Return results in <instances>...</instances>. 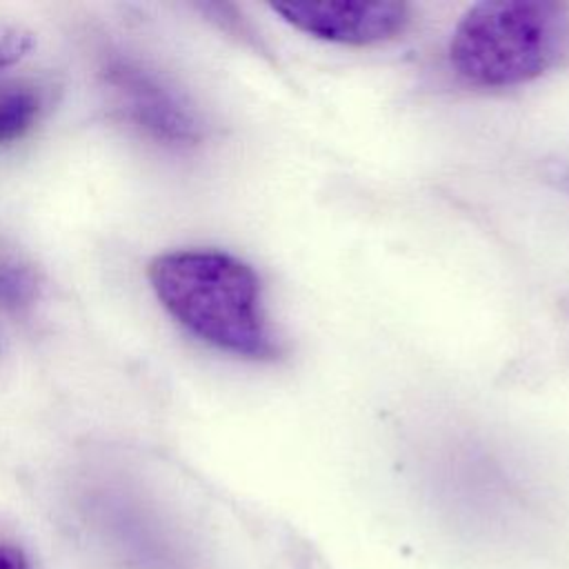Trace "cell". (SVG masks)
I'll list each match as a JSON object with an SVG mask.
<instances>
[{
	"instance_id": "obj_1",
	"label": "cell",
	"mask_w": 569,
	"mask_h": 569,
	"mask_svg": "<svg viewBox=\"0 0 569 569\" xmlns=\"http://www.w3.org/2000/svg\"><path fill=\"white\" fill-rule=\"evenodd\" d=\"M149 284L167 313L198 340L238 358L276 360L282 345L251 264L218 249H180L156 256Z\"/></svg>"
},
{
	"instance_id": "obj_2",
	"label": "cell",
	"mask_w": 569,
	"mask_h": 569,
	"mask_svg": "<svg viewBox=\"0 0 569 569\" xmlns=\"http://www.w3.org/2000/svg\"><path fill=\"white\" fill-rule=\"evenodd\" d=\"M569 56V4L487 0L469 7L449 40L456 76L478 89L531 82Z\"/></svg>"
},
{
	"instance_id": "obj_3",
	"label": "cell",
	"mask_w": 569,
	"mask_h": 569,
	"mask_svg": "<svg viewBox=\"0 0 569 569\" xmlns=\"http://www.w3.org/2000/svg\"><path fill=\"white\" fill-rule=\"evenodd\" d=\"M104 78L120 96L127 118L156 142L191 147L202 138V122L196 111L156 73L116 58L104 67Z\"/></svg>"
},
{
	"instance_id": "obj_4",
	"label": "cell",
	"mask_w": 569,
	"mask_h": 569,
	"mask_svg": "<svg viewBox=\"0 0 569 569\" xmlns=\"http://www.w3.org/2000/svg\"><path fill=\"white\" fill-rule=\"evenodd\" d=\"M293 29L305 31L318 40L369 47L396 38L409 22V7L405 2H278L271 4Z\"/></svg>"
},
{
	"instance_id": "obj_5",
	"label": "cell",
	"mask_w": 569,
	"mask_h": 569,
	"mask_svg": "<svg viewBox=\"0 0 569 569\" xmlns=\"http://www.w3.org/2000/svg\"><path fill=\"white\" fill-rule=\"evenodd\" d=\"M42 111V98L33 87H11L0 91V144L27 136Z\"/></svg>"
},
{
	"instance_id": "obj_6",
	"label": "cell",
	"mask_w": 569,
	"mask_h": 569,
	"mask_svg": "<svg viewBox=\"0 0 569 569\" xmlns=\"http://www.w3.org/2000/svg\"><path fill=\"white\" fill-rule=\"evenodd\" d=\"M36 296V278L27 267L0 258V305L24 307Z\"/></svg>"
},
{
	"instance_id": "obj_7",
	"label": "cell",
	"mask_w": 569,
	"mask_h": 569,
	"mask_svg": "<svg viewBox=\"0 0 569 569\" xmlns=\"http://www.w3.org/2000/svg\"><path fill=\"white\" fill-rule=\"evenodd\" d=\"M33 47L36 40L31 31L11 22H0V69L20 62Z\"/></svg>"
},
{
	"instance_id": "obj_8",
	"label": "cell",
	"mask_w": 569,
	"mask_h": 569,
	"mask_svg": "<svg viewBox=\"0 0 569 569\" xmlns=\"http://www.w3.org/2000/svg\"><path fill=\"white\" fill-rule=\"evenodd\" d=\"M0 569H31L27 553L16 545H0Z\"/></svg>"
}]
</instances>
